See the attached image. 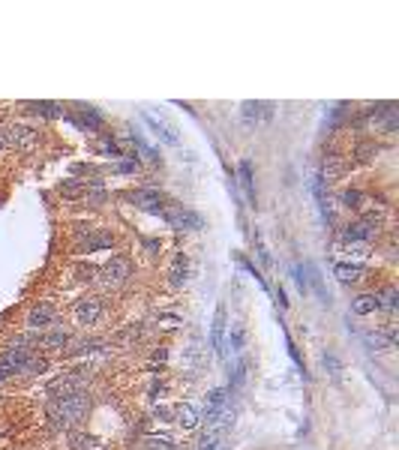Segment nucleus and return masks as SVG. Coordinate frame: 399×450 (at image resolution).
<instances>
[{
    "mask_svg": "<svg viewBox=\"0 0 399 450\" xmlns=\"http://www.w3.org/2000/svg\"><path fill=\"white\" fill-rule=\"evenodd\" d=\"M235 258H237V265H240V267H244V270H246V273H249V276H252V280H255V282H259V285H261V289H264V291H270V285H268V280H264V276H261V270H259V267H255V261H249V258L244 256V252H235Z\"/></svg>",
    "mask_w": 399,
    "mask_h": 450,
    "instance_id": "obj_38",
    "label": "nucleus"
},
{
    "mask_svg": "<svg viewBox=\"0 0 399 450\" xmlns=\"http://www.w3.org/2000/svg\"><path fill=\"white\" fill-rule=\"evenodd\" d=\"M72 337H76V330H72V324H66V322H57L54 327H48L45 333H39V355H45V357H57V355H63L66 346L72 342Z\"/></svg>",
    "mask_w": 399,
    "mask_h": 450,
    "instance_id": "obj_10",
    "label": "nucleus"
},
{
    "mask_svg": "<svg viewBox=\"0 0 399 450\" xmlns=\"http://www.w3.org/2000/svg\"><path fill=\"white\" fill-rule=\"evenodd\" d=\"M381 150H385V144H381L378 138H372V135H357L354 142H352V147H348V153H345L348 171L372 166V162L381 157Z\"/></svg>",
    "mask_w": 399,
    "mask_h": 450,
    "instance_id": "obj_8",
    "label": "nucleus"
},
{
    "mask_svg": "<svg viewBox=\"0 0 399 450\" xmlns=\"http://www.w3.org/2000/svg\"><path fill=\"white\" fill-rule=\"evenodd\" d=\"M204 403H207V412H213V408H222V405H228V403H231V394H228V387H213V390H207Z\"/></svg>",
    "mask_w": 399,
    "mask_h": 450,
    "instance_id": "obj_39",
    "label": "nucleus"
},
{
    "mask_svg": "<svg viewBox=\"0 0 399 450\" xmlns=\"http://www.w3.org/2000/svg\"><path fill=\"white\" fill-rule=\"evenodd\" d=\"M136 447L138 450H180L177 445H174V438H169V436H153V432H144V436H138Z\"/></svg>",
    "mask_w": 399,
    "mask_h": 450,
    "instance_id": "obj_32",
    "label": "nucleus"
},
{
    "mask_svg": "<svg viewBox=\"0 0 399 450\" xmlns=\"http://www.w3.org/2000/svg\"><path fill=\"white\" fill-rule=\"evenodd\" d=\"M151 420H156V423H174V412H171V405L153 403V408H151Z\"/></svg>",
    "mask_w": 399,
    "mask_h": 450,
    "instance_id": "obj_42",
    "label": "nucleus"
},
{
    "mask_svg": "<svg viewBox=\"0 0 399 450\" xmlns=\"http://www.w3.org/2000/svg\"><path fill=\"white\" fill-rule=\"evenodd\" d=\"M52 370H54V360L36 351V355L21 366V372H19V379L15 381H39V379H45V375H52Z\"/></svg>",
    "mask_w": 399,
    "mask_h": 450,
    "instance_id": "obj_18",
    "label": "nucleus"
},
{
    "mask_svg": "<svg viewBox=\"0 0 399 450\" xmlns=\"http://www.w3.org/2000/svg\"><path fill=\"white\" fill-rule=\"evenodd\" d=\"M103 171H105V175H114V177H136V175H141L144 168H141V162L136 159V153L127 150V153H123V159L108 162Z\"/></svg>",
    "mask_w": 399,
    "mask_h": 450,
    "instance_id": "obj_23",
    "label": "nucleus"
},
{
    "mask_svg": "<svg viewBox=\"0 0 399 450\" xmlns=\"http://www.w3.org/2000/svg\"><path fill=\"white\" fill-rule=\"evenodd\" d=\"M94 408V390H81V394L45 399L43 414H45V429L52 436H66L72 429H81Z\"/></svg>",
    "mask_w": 399,
    "mask_h": 450,
    "instance_id": "obj_1",
    "label": "nucleus"
},
{
    "mask_svg": "<svg viewBox=\"0 0 399 450\" xmlns=\"http://www.w3.org/2000/svg\"><path fill=\"white\" fill-rule=\"evenodd\" d=\"M228 348H231V355H244V348H246V324L244 322H228V333H226V355H228Z\"/></svg>",
    "mask_w": 399,
    "mask_h": 450,
    "instance_id": "obj_27",
    "label": "nucleus"
},
{
    "mask_svg": "<svg viewBox=\"0 0 399 450\" xmlns=\"http://www.w3.org/2000/svg\"><path fill=\"white\" fill-rule=\"evenodd\" d=\"M136 280V258L129 256V252H111V256L105 258V265H99V282H96V291L99 294H105L108 297V291H123L127 285Z\"/></svg>",
    "mask_w": 399,
    "mask_h": 450,
    "instance_id": "obj_3",
    "label": "nucleus"
},
{
    "mask_svg": "<svg viewBox=\"0 0 399 450\" xmlns=\"http://www.w3.org/2000/svg\"><path fill=\"white\" fill-rule=\"evenodd\" d=\"M226 330H228V309H226V304H219L213 313V322H211V348L216 351L219 360L228 357L226 355Z\"/></svg>",
    "mask_w": 399,
    "mask_h": 450,
    "instance_id": "obj_16",
    "label": "nucleus"
},
{
    "mask_svg": "<svg viewBox=\"0 0 399 450\" xmlns=\"http://www.w3.org/2000/svg\"><path fill=\"white\" fill-rule=\"evenodd\" d=\"M3 133H6V150L33 153L39 147V126L30 124V120H10V124H3Z\"/></svg>",
    "mask_w": 399,
    "mask_h": 450,
    "instance_id": "obj_7",
    "label": "nucleus"
},
{
    "mask_svg": "<svg viewBox=\"0 0 399 450\" xmlns=\"http://www.w3.org/2000/svg\"><path fill=\"white\" fill-rule=\"evenodd\" d=\"M3 399H6V394H3V390H0V403H3Z\"/></svg>",
    "mask_w": 399,
    "mask_h": 450,
    "instance_id": "obj_48",
    "label": "nucleus"
},
{
    "mask_svg": "<svg viewBox=\"0 0 399 450\" xmlns=\"http://www.w3.org/2000/svg\"><path fill=\"white\" fill-rule=\"evenodd\" d=\"M141 120H144L147 126H151V133L160 138L162 144H171V147H177L180 144V138H177V133H174V129L165 124V120H160V117H153L151 111H141Z\"/></svg>",
    "mask_w": 399,
    "mask_h": 450,
    "instance_id": "obj_24",
    "label": "nucleus"
},
{
    "mask_svg": "<svg viewBox=\"0 0 399 450\" xmlns=\"http://www.w3.org/2000/svg\"><path fill=\"white\" fill-rule=\"evenodd\" d=\"M19 111L24 117H36V120H63L66 117V105L63 102H52V100H30V102H19Z\"/></svg>",
    "mask_w": 399,
    "mask_h": 450,
    "instance_id": "obj_12",
    "label": "nucleus"
},
{
    "mask_svg": "<svg viewBox=\"0 0 399 450\" xmlns=\"http://www.w3.org/2000/svg\"><path fill=\"white\" fill-rule=\"evenodd\" d=\"M12 381H15V379H12V375H10V372H6V370H3V366H0V390H3V387H6V384H12Z\"/></svg>",
    "mask_w": 399,
    "mask_h": 450,
    "instance_id": "obj_46",
    "label": "nucleus"
},
{
    "mask_svg": "<svg viewBox=\"0 0 399 450\" xmlns=\"http://www.w3.org/2000/svg\"><path fill=\"white\" fill-rule=\"evenodd\" d=\"M321 366H324V370H327L330 375H334V379H339V372L345 370L343 360H339V357L334 355V351H324V355H321Z\"/></svg>",
    "mask_w": 399,
    "mask_h": 450,
    "instance_id": "obj_41",
    "label": "nucleus"
},
{
    "mask_svg": "<svg viewBox=\"0 0 399 450\" xmlns=\"http://www.w3.org/2000/svg\"><path fill=\"white\" fill-rule=\"evenodd\" d=\"M249 366H252V360H249L246 355H237L235 360H228V394L235 396L240 387L246 384V375H249Z\"/></svg>",
    "mask_w": 399,
    "mask_h": 450,
    "instance_id": "obj_20",
    "label": "nucleus"
},
{
    "mask_svg": "<svg viewBox=\"0 0 399 450\" xmlns=\"http://www.w3.org/2000/svg\"><path fill=\"white\" fill-rule=\"evenodd\" d=\"M66 124H69L72 129H78V133H103L105 129V114L96 109V105H72V109H66Z\"/></svg>",
    "mask_w": 399,
    "mask_h": 450,
    "instance_id": "obj_9",
    "label": "nucleus"
},
{
    "mask_svg": "<svg viewBox=\"0 0 399 450\" xmlns=\"http://www.w3.org/2000/svg\"><path fill=\"white\" fill-rule=\"evenodd\" d=\"M57 322H63V313H61V306L54 304V300H33V304H28V309L21 313V330H28V333H45L48 327H54Z\"/></svg>",
    "mask_w": 399,
    "mask_h": 450,
    "instance_id": "obj_5",
    "label": "nucleus"
},
{
    "mask_svg": "<svg viewBox=\"0 0 399 450\" xmlns=\"http://www.w3.org/2000/svg\"><path fill=\"white\" fill-rule=\"evenodd\" d=\"M6 153V133H3V126H0V157Z\"/></svg>",
    "mask_w": 399,
    "mask_h": 450,
    "instance_id": "obj_47",
    "label": "nucleus"
},
{
    "mask_svg": "<svg viewBox=\"0 0 399 450\" xmlns=\"http://www.w3.org/2000/svg\"><path fill=\"white\" fill-rule=\"evenodd\" d=\"M334 201H336V207H343L354 216H360L367 207H372L369 192L360 190V186H345V190H339V195H334Z\"/></svg>",
    "mask_w": 399,
    "mask_h": 450,
    "instance_id": "obj_13",
    "label": "nucleus"
},
{
    "mask_svg": "<svg viewBox=\"0 0 399 450\" xmlns=\"http://www.w3.org/2000/svg\"><path fill=\"white\" fill-rule=\"evenodd\" d=\"M96 447H99V438L94 432H87L85 427L66 432V450H96Z\"/></svg>",
    "mask_w": 399,
    "mask_h": 450,
    "instance_id": "obj_28",
    "label": "nucleus"
},
{
    "mask_svg": "<svg viewBox=\"0 0 399 450\" xmlns=\"http://www.w3.org/2000/svg\"><path fill=\"white\" fill-rule=\"evenodd\" d=\"M54 192H57V199H61V201L76 204V201L85 199V183L76 180V177H66V180H61V183L54 186Z\"/></svg>",
    "mask_w": 399,
    "mask_h": 450,
    "instance_id": "obj_29",
    "label": "nucleus"
},
{
    "mask_svg": "<svg viewBox=\"0 0 399 450\" xmlns=\"http://www.w3.org/2000/svg\"><path fill=\"white\" fill-rule=\"evenodd\" d=\"M171 412H174V427H180L184 432H195V429H202V412L193 405V403H186V399H180V403H174L171 405Z\"/></svg>",
    "mask_w": 399,
    "mask_h": 450,
    "instance_id": "obj_17",
    "label": "nucleus"
},
{
    "mask_svg": "<svg viewBox=\"0 0 399 450\" xmlns=\"http://www.w3.org/2000/svg\"><path fill=\"white\" fill-rule=\"evenodd\" d=\"M138 243H141V252H144L151 261H156L162 256V237H153V234H141L138 237Z\"/></svg>",
    "mask_w": 399,
    "mask_h": 450,
    "instance_id": "obj_36",
    "label": "nucleus"
},
{
    "mask_svg": "<svg viewBox=\"0 0 399 450\" xmlns=\"http://www.w3.org/2000/svg\"><path fill=\"white\" fill-rule=\"evenodd\" d=\"M334 276H336V282H343V285H360L363 280L372 276V267L367 261H336Z\"/></svg>",
    "mask_w": 399,
    "mask_h": 450,
    "instance_id": "obj_14",
    "label": "nucleus"
},
{
    "mask_svg": "<svg viewBox=\"0 0 399 450\" xmlns=\"http://www.w3.org/2000/svg\"><path fill=\"white\" fill-rule=\"evenodd\" d=\"M270 120L273 117V105L270 102H244V124L255 126L259 120Z\"/></svg>",
    "mask_w": 399,
    "mask_h": 450,
    "instance_id": "obj_31",
    "label": "nucleus"
},
{
    "mask_svg": "<svg viewBox=\"0 0 399 450\" xmlns=\"http://www.w3.org/2000/svg\"><path fill=\"white\" fill-rule=\"evenodd\" d=\"M87 210H103L105 204H111V192L108 190H85V199H81Z\"/></svg>",
    "mask_w": 399,
    "mask_h": 450,
    "instance_id": "obj_35",
    "label": "nucleus"
},
{
    "mask_svg": "<svg viewBox=\"0 0 399 450\" xmlns=\"http://www.w3.org/2000/svg\"><path fill=\"white\" fill-rule=\"evenodd\" d=\"M376 294H378L381 313L393 315L396 306H399V289H396V285H393V282H385V285H378V289H376Z\"/></svg>",
    "mask_w": 399,
    "mask_h": 450,
    "instance_id": "obj_33",
    "label": "nucleus"
},
{
    "mask_svg": "<svg viewBox=\"0 0 399 450\" xmlns=\"http://www.w3.org/2000/svg\"><path fill=\"white\" fill-rule=\"evenodd\" d=\"M151 360H153V366H156V363L165 366V360H169V346H160V348H156L153 355H151Z\"/></svg>",
    "mask_w": 399,
    "mask_h": 450,
    "instance_id": "obj_44",
    "label": "nucleus"
},
{
    "mask_svg": "<svg viewBox=\"0 0 399 450\" xmlns=\"http://www.w3.org/2000/svg\"><path fill=\"white\" fill-rule=\"evenodd\" d=\"M352 313L354 315H376V313H381V304H378V294H376V289L372 291H357L354 297H352Z\"/></svg>",
    "mask_w": 399,
    "mask_h": 450,
    "instance_id": "obj_25",
    "label": "nucleus"
},
{
    "mask_svg": "<svg viewBox=\"0 0 399 450\" xmlns=\"http://www.w3.org/2000/svg\"><path fill=\"white\" fill-rule=\"evenodd\" d=\"M69 237H72V252H76V256H94V252H118L120 249V237L111 225L76 223Z\"/></svg>",
    "mask_w": 399,
    "mask_h": 450,
    "instance_id": "obj_2",
    "label": "nucleus"
},
{
    "mask_svg": "<svg viewBox=\"0 0 399 450\" xmlns=\"http://www.w3.org/2000/svg\"><path fill=\"white\" fill-rule=\"evenodd\" d=\"M72 280H76V285H81L85 291H96L99 265H87V261H78V265L72 267Z\"/></svg>",
    "mask_w": 399,
    "mask_h": 450,
    "instance_id": "obj_26",
    "label": "nucleus"
},
{
    "mask_svg": "<svg viewBox=\"0 0 399 450\" xmlns=\"http://www.w3.org/2000/svg\"><path fill=\"white\" fill-rule=\"evenodd\" d=\"M169 289L180 291L189 282V252L186 249H174L171 252V265H169V276H165Z\"/></svg>",
    "mask_w": 399,
    "mask_h": 450,
    "instance_id": "obj_15",
    "label": "nucleus"
},
{
    "mask_svg": "<svg viewBox=\"0 0 399 450\" xmlns=\"http://www.w3.org/2000/svg\"><path fill=\"white\" fill-rule=\"evenodd\" d=\"M96 153H103V157H111V162L123 159V153H127V147L118 138V133H111V129H103V133H96Z\"/></svg>",
    "mask_w": 399,
    "mask_h": 450,
    "instance_id": "obj_19",
    "label": "nucleus"
},
{
    "mask_svg": "<svg viewBox=\"0 0 399 450\" xmlns=\"http://www.w3.org/2000/svg\"><path fill=\"white\" fill-rule=\"evenodd\" d=\"M144 337H147V322H129L127 327H120V330L111 337V346L132 348V346H138Z\"/></svg>",
    "mask_w": 399,
    "mask_h": 450,
    "instance_id": "obj_21",
    "label": "nucleus"
},
{
    "mask_svg": "<svg viewBox=\"0 0 399 450\" xmlns=\"http://www.w3.org/2000/svg\"><path fill=\"white\" fill-rule=\"evenodd\" d=\"M285 348H288V357L294 360V366L301 370V375H303V381H310V372H306V360H303V355H301V348H297V342L292 339V333L285 330Z\"/></svg>",
    "mask_w": 399,
    "mask_h": 450,
    "instance_id": "obj_37",
    "label": "nucleus"
},
{
    "mask_svg": "<svg viewBox=\"0 0 399 450\" xmlns=\"http://www.w3.org/2000/svg\"><path fill=\"white\" fill-rule=\"evenodd\" d=\"M237 177H240V190H244L246 204L249 207H255V204H259V192H255V168L246 157L237 162Z\"/></svg>",
    "mask_w": 399,
    "mask_h": 450,
    "instance_id": "obj_22",
    "label": "nucleus"
},
{
    "mask_svg": "<svg viewBox=\"0 0 399 450\" xmlns=\"http://www.w3.org/2000/svg\"><path fill=\"white\" fill-rule=\"evenodd\" d=\"M360 342H363V348H369V351H393L396 342H399L396 324L387 322V324L376 327V330H363L360 333Z\"/></svg>",
    "mask_w": 399,
    "mask_h": 450,
    "instance_id": "obj_11",
    "label": "nucleus"
},
{
    "mask_svg": "<svg viewBox=\"0 0 399 450\" xmlns=\"http://www.w3.org/2000/svg\"><path fill=\"white\" fill-rule=\"evenodd\" d=\"M108 306H111V300H108L105 294H99V291H81L78 297L69 304V313H72V322H76V327H81V330H90V327H96L108 315Z\"/></svg>",
    "mask_w": 399,
    "mask_h": 450,
    "instance_id": "obj_4",
    "label": "nucleus"
},
{
    "mask_svg": "<svg viewBox=\"0 0 399 450\" xmlns=\"http://www.w3.org/2000/svg\"><path fill=\"white\" fill-rule=\"evenodd\" d=\"M292 280H294V285H297V291L303 294H310V282H306V265H301V261H294L292 265Z\"/></svg>",
    "mask_w": 399,
    "mask_h": 450,
    "instance_id": "obj_40",
    "label": "nucleus"
},
{
    "mask_svg": "<svg viewBox=\"0 0 399 450\" xmlns=\"http://www.w3.org/2000/svg\"><path fill=\"white\" fill-rule=\"evenodd\" d=\"M376 129H381L385 135H396V129H399V109L393 102H385V109H381L378 120H376Z\"/></svg>",
    "mask_w": 399,
    "mask_h": 450,
    "instance_id": "obj_30",
    "label": "nucleus"
},
{
    "mask_svg": "<svg viewBox=\"0 0 399 450\" xmlns=\"http://www.w3.org/2000/svg\"><path fill=\"white\" fill-rule=\"evenodd\" d=\"M277 306H279V313H285V309H288V300H285V289H282V285L277 289Z\"/></svg>",
    "mask_w": 399,
    "mask_h": 450,
    "instance_id": "obj_45",
    "label": "nucleus"
},
{
    "mask_svg": "<svg viewBox=\"0 0 399 450\" xmlns=\"http://www.w3.org/2000/svg\"><path fill=\"white\" fill-rule=\"evenodd\" d=\"M160 219L171 228V232H177V234H195V232H202V228H204V216L198 214V210L189 207V204L177 201V199L165 201Z\"/></svg>",
    "mask_w": 399,
    "mask_h": 450,
    "instance_id": "obj_6",
    "label": "nucleus"
},
{
    "mask_svg": "<svg viewBox=\"0 0 399 450\" xmlns=\"http://www.w3.org/2000/svg\"><path fill=\"white\" fill-rule=\"evenodd\" d=\"M222 447H226V436H222V432L204 429L202 436L195 438V450H222Z\"/></svg>",
    "mask_w": 399,
    "mask_h": 450,
    "instance_id": "obj_34",
    "label": "nucleus"
},
{
    "mask_svg": "<svg viewBox=\"0 0 399 450\" xmlns=\"http://www.w3.org/2000/svg\"><path fill=\"white\" fill-rule=\"evenodd\" d=\"M169 394V384H165L160 375H153V381H151V387H147V399H151V403H160V399Z\"/></svg>",
    "mask_w": 399,
    "mask_h": 450,
    "instance_id": "obj_43",
    "label": "nucleus"
}]
</instances>
